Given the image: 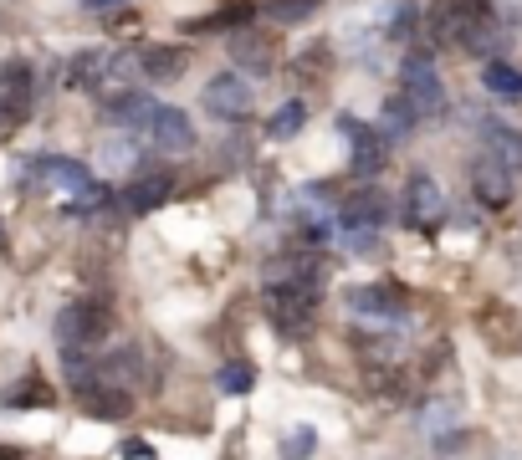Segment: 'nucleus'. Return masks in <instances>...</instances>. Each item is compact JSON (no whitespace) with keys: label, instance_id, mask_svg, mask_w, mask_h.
<instances>
[{"label":"nucleus","instance_id":"obj_1","mask_svg":"<svg viewBox=\"0 0 522 460\" xmlns=\"http://www.w3.org/2000/svg\"><path fill=\"white\" fill-rule=\"evenodd\" d=\"M318 297L313 287H297V282H267V312L287 338L313 333V317H318Z\"/></svg>","mask_w":522,"mask_h":460},{"label":"nucleus","instance_id":"obj_2","mask_svg":"<svg viewBox=\"0 0 522 460\" xmlns=\"http://www.w3.org/2000/svg\"><path fill=\"white\" fill-rule=\"evenodd\" d=\"M343 307L354 312L359 322H369V328H405V317H410V302L400 297V287H384V282L348 287Z\"/></svg>","mask_w":522,"mask_h":460},{"label":"nucleus","instance_id":"obj_3","mask_svg":"<svg viewBox=\"0 0 522 460\" xmlns=\"http://www.w3.org/2000/svg\"><path fill=\"white\" fill-rule=\"evenodd\" d=\"M400 98L420 118L446 113V82H441V72H435L430 57H405V67H400Z\"/></svg>","mask_w":522,"mask_h":460},{"label":"nucleus","instance_id":"obj_4","mask_svg":"<svg viewBox=\"0 0 522 460\" xmlns=\"http://www.w3.org/2000/svg\"><path fill=\"white\" fill-rule=\"evenodd\" d=\"M400 215H405L410 230H441V225H446V190H441L430 174H410Z\"/></svg>","mask_w":522,"mask_h":460},{"label":"nucleus","instance_id":"obj_5","mask_svg":"<svg viewBox=\"0 0 522 460\" xmlns=\"http://www.w3.org/2000/svg\"><path fill=\"white\" fill-rule=\"evenodd\" d=\"M26 174L41 179V184H52V190H67L72 200H82V195H93V190H98L93 169H87L82 159H62V154H41V159H31Z\"/></svg>","mask_w":522,"mask_h":460},{"label":"nucleus","instance_id":"obj_6","mask_svg":"<svg viewBox=\"0 0 522 460\" xmlns=\"http://www.w3.org/2000/svg\"><path fill=\"white\" fill-rule=\"evenodd\" d=\"M108 333V307L103 302H72L57 312V343L62 348H93Z\"/></svg>","mask_w":522,"mask_h":460},{"label":"nucleus","instance_id":"obj_7","mask_svg":"<svg viewBox=\"0 0 522 460\" xmlns=\"http://www.w3.org/2000/svg\"><path fill=\"white\" fill-rule=\"evenodd\" d=\"M205 108L210 118H221V123H236L251 113V82L241 72H221V77H210L205 82Z\"/></svg>","mask_w":522,"mask_h":460},{"label":"nucleus","instance_id":"obj_8","mask_svg":"<svg viewBox=\"0 0 522 460\" xmlns=\"http://www.w3.org/2000/svg\"><path fill=\"white\" fill-rule=\"evenodd\" d=\"M149 144L164 149V154H190V149H195V128H190V118H185L180 108L159 103V113H154V123H149Z\"/></svg>","mask_w":522,"mask_h":460},{"label":"nucleus","instance_id":"obj_9","mask_svg":"<svg viewBox=\"0 0 522 460\" xmlns=\"http://www.w3.org/2000/svg\"><path fill=\"white\" fill-rule=\"evenodd\" d=\"M154 113H159V103L149 98V92H118V98H108V108H103L108 123H118L123 133H144V138H149Z\"/></svg>","mask_w":522,"mask_h":460},{"label":"nucleus","instance_id":"obj_10","mask_svg":"<svg viewBox=\"0 0 522 460\" xmlns=\"http://www.w3.org/2000/svg\"><path fill=\"white\" fill-rule=\"evenodd\" d=\"M31 92H36L31 62H21V57L0 62V108H6V118H21L31 108Z\"/></svg>","mask_w":522,"mask_h":460},{"label":"nucleus","instance_id":"obj_11","mask_svg":"<svg viewBox=\"0 0 522 460\" xmlns=\"http://www.w3.org/2000/svg\"><path fill=\"white\" fill-rule=\"evenodd\" d=\"M471 190H476V200H482V205L502 210V205L512 200V174H507L492 154H482V159L471 164Z\"/></svg>","mask_w":522,"mask_h":460},{"label":"nucleus","instance_id":"obj_12","mask_svg":"<svg viewBox=\"0 0 522 460\" xmlns=\"http://www.w3.org/2000/svg\"><path fill=\"white\" fill-rule=\"evenodd\" d=\"M343 133L354 138V174H379L384 169V159H389V144L379 138V128H369V123H354V118H343Z\"/></svg>","mask_w":522,"mask_h":460},{"label":"nucleus","instance_id":"obj_13","mask_svg":"<svg viewBox=\"0 0 522 460\" xmlns=\"http://www.w3.org/2000/svg\"><path fill=\"white\" fill-rule=\"evenodd\" d=\"M389 220V200L379 190H354L343 205H338V225H364V230H379Z\"/></svg>","mask_w":522,"mask_h":460},{"label":"nucleus","instance_id":"obj_14","mask_svg":"<svg viewBox=\"0 0 522 460\" xmlns=\"http://www.w3.org/2000/svg\"><path fill=\"white\" fill-rule=\"evenodd\" d=\"M461 46H466L471 57H492V52H502V46H507V31L497 26V16H492L487 6H476V16H471Z\"/></svg>","mask_w":522,"mask_h":460},{"label":"nucleus","instance_id":"obj_15","mask_svg":"<svg viewBox=\"0 0 522 460\" xmlns=\"http://www.w3.org/2000/svg\"><path fill=\"white\" fill-rule=\"evenodd\" d=\"M190 57H185V46H149V52H139V72L149 82H174V77H185Z\"/></svg>","mask_w":522,"mask_h":460},{"label":"nucleus","instance_id":"obj_16","mask_svg":"<svg viewBox=\"0 0 522 460\" xmlns=\"http://www.w3.org/2000/svg\"><path fill=\"white\" fill-rule=\"evenodd\" d=\"M482 144H487V154L507 169V174H517L522 169V133H512L507 123H482Z\"/></svg>","mask_w":522,"mask_h":460},{"label":"nucleus","instance_id":"obj_17","mask_svg":"<svg viewBox=\"0 0 522 460\" xmlns=\"http://www.w3.org/2000/svg\"><path fill=\"white\" fill-rule=\"evenodd\" d=\"M98 374H103L108 384H118V389H134V384L144 379V353H139V348H113V353L98 358Z\"/></svg>","mask_w":522,"mask_h":460},{"label":"nucleus","instance_id":"obj_18","mask_svg":"<svg viewBox=\"0 0 522 460\" xmlns=\"http://www.w3.org/2000/svg\"><path fill=\"white\" fill-rule=\"evenodd\" d=\"M231 57H236L251 77H267V72H272V46H267V36H261V31H236V36H231Z\"/></svg>","mask_w":522,"mask_h":460},{"label":"nucleus","instance_id":"obj_19","mask_svg":"<svg viewBox=\"0 0 522 460\" xmlns=\"http://www.w3.org/2000/svg\"><path fill=\"white\" fill-rule=\"evenodd\" d=\"M169 190H174V179L169 174H149V179H134L123 190V205L134 210V215H149V210H159L164 200H169Z\"/></svg>","mask_w":522,"mask_h":460},{"label":"nucleus","instance_id":"obj_20","mask_svg":"<svg viewBox=\"0 0 522 460\" xmlns=\"http://www.w3.org/2000/svg\"><path fill=\"white\" fill-rule=\"evenodd\" d=\"M251 16H256V6L251 0H231V6H221V11H210V16H200V21H190L185 31L190 36H210V31H231V26H251Z\"/></svg>","mask_w":522,"mask_h":460},{"label":"nucleus","instance_id":"obj_21","mask_svg":"<svg viewBox=\"0 0 522 460\" xmlns=\"http://www.w3.org/2000/svg\"><path fill=\"white\" fill-rule=\"evenodd\" d=\"M318 11H323V0H267V6H261V16H267L272 26H302Z\"/></svg>","mask_w":522,"mask_h":460},{"label":"nucleus","instance_id":"obj_22","mask_svg":"<svg viewBox=\"0 0 522 460\" xmlns=\"http://www.w3.org/2000/svg\"><path fill=\"white\" fill-rule=\"evenodd\" d=\"M108 62H113V52H77L72 67H67V82L72 87H98V82H108Z\"/></svg>","mask_w":522,"mask_h":460},{"label":"nucleus","instance_id":"obj_23","mask_svg":"<svg viewBox=\"0 0 522 460\" xmlns=\"http://www.w3.org/2000/svg\"><path fill=\"white\" fill-rule=\"evenodd\" d=\"M415 108L405 103V98H395V103H384V118H379V138H384V144H400V138L415 128Z\"/></svg>","mask_w":522,"mask_h":460},{"label":"nucleus","instance_id":"obj_24","mask_svg":"<svg viewBox=\"0 0 522 460\" xmlns=\"http://www.w3.org/2000/svg\"><path fill=\"white\" fill-rule=\"evenodd\" d=\"M482 87H487V92H497V98H522V67L487 62V67H482Z\"/></svg>","mask_w":522,"mask_h":460},{"label":"nucleus","instance_id":"obj_25","mask_svg":"<svg viewBox=\"0 0 522 460\" xmlns=\"http://www.w3.org/2000/svg\"><path fill=\"white\" fill-rule=\"evenodd\" d=\"M221 394H231V399H241V394H251V384H256V363L251 358H231L226 368H221Z\"/></svg>","mask_w":522,"mask_h":460},{"label":"nucleus","instance_id":"obj_26","mask_svg":"<svg viewBox=\"0 0 522 460\" xmlns=\"http://www.w3.org/2000/svg\"><path fill=\"white\" fill-rule=\"evenodd\" d=\"M26 404H36V409L52 404V394H47V384H41V379H26V384H16V389L0 394V409H26Z\"/></svg>","mask_w":522,"mask_h":460},{"label":"nucleus","instance_id":"obj_27","mask_svg":"<svg viewBox=\"0 0 522 460\" xmlns=\"http://www.w3.org/2000/svg\"><path fill=\"white\" fill-rule=\"evenodd\" d=\"M302 123H308V108H302V103H282V108L272 113L267 133H272V138H292V133H302Z\"/></svg>","mask_w":522,"mask_h":460},{"label":"nucleus","instance_id":"obj_28","mask_svg":"<svg viewBox=\"0 0 522 460\" xmlns=\"http://www.w3.org/2000/svg\"><path fill=\"white\" fill-rule=\"evenodd\" d=\"M313 450H318V430H313V425L287 430V440H282V460H308Z\"/></svg>","mask_w":522,"mask_h":460},{"label":"nucleus","instance_id":"obj_29","mask_svg":"<svg viewBox=\"0 0 522 460\" xmlns=\"http://www.w3.org/2000/svg\"><path fill=\"white\" fill-rule=\"evenodd\" d=\"M338 241H343L348 251H359V256H364V251H379V230H364V225H343V236H338Z\"/></svg>","mask_w":522,"mask_h":460},{"label":"nucleus","instance_id":"obj_30","mask_svg":"<svg viewBox=\"0 0 522 460\" xmlns=\"http://www.w3.org/2000/svg\"><path fill=\"white\" fill-rule=\"evenodd\" d=\"M108 164L128 169V164H134V144H128V138H123V144H113V149H108Z\"/></svg>","mask_w":522,"mask_h":460},{"label":"nucleus","instance_id":"obj_31","mask_svg":"<svg viewBox=\"0 0 522 460\" xmlns=\"http://www.w3.org/2000/svg\"><path fill=\"white\" fill-rule=\"evenodd\" d=\"M123 455H128V460H149L154 450H149L144 440H128V445H123Z\"/></svg>","mask_w":522,"mask_h":460},{"label":"nucleus","instance_id":"obj_32","mask_svg":"<svg viewBox=\"0 0 522 460\" xmlns=\"http://www.w3.org/2000/svg\"><path fill=\"white\" fill-rule=\"evenodd\" d=\"M87 11H113V6H123V0H82Z\"/></svg>","mask_w":522,"mask_h":460}]
</instances>
